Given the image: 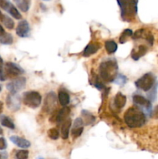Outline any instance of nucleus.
<instances>
[{"label": "nucleus", "mask_w": 158, "mask_h": 159, "mask_svg": "<svg viewBox=\"0 0 158 159\" xmlns=\"http://www.w3.org/2000/svg\"><path fill=\"white\" fill-rule=\"evenodd\" d=\"M124 121L128 127L137 128L145 124L147 121L145 113L136 107L129 108L124 113Z\"/></svg>", "instance_id": "obj_1"}, {"label": "nucleus", "mask_w": 158, "mask_h": 159, "mask_svg": "<svg viewBox=\"0 0 158 159\" xmlns=\"http://www.w3.org/2000/svg\"><path fill=\"white\" fill-rule=\"evenodd\" d=\"M118 64L114 59L102 61L99 68V72L100 77L104 82H112L117 77Z\"/></svg>", "instance_id": "obj_2"}, {"label": "nucleus", "mask_w": 158, "mask_h": 159, "mask_svg": "<svg viewBox=\"0 0 158 159\" xmlns=\"http://www.w3.org/2000/svg\"><path fill=\"white\" fill-rule=\"evenodd\" d=\"M121 10V17L124 21L132 22L137 14L138 0H116Z\"/></svg>", "instance_id": "obj_3"}, {"label": "nucleus", "mask_w": 158, "mask_h": 159, "mask_svg": "<svg viewBox=\"0 0 158 159\" xmlns=\"http://www.w3.org/2000/svg\"><path fill=\"white\" fill-rule=\"evenodd\" d=\"M23 102L24 105L32 109L38 108L42 102V96L38 92H26L23 95Z\"/></svg>", "instance_id": "obj_4"}, {"label": "nucleus", "mask_w": 158, "mask_h": 159, "mask_svg": "<svg viewBox=\"0 0 158 159\" xmlns=\"http://www.w3.org/2000/svg\"><path fill=\"white\" fill-rule=\"evenodd\" d=\"M156 78L152 73H146L135 82V85L139 89L144 92H149L153 88Z\"/></svg>", "instance_id": "obj_5"}, {"label": "nucleus", "mask_w": 158, "mask_h": 159, "mask_svg": "<svg viewBox=\"0 0 158 159\" xmlns=\"http://www.w3.org/2000/svg\"><path fill=\"white\" fill-rule=\"evenodd\" d=\"M24 73V70L13 62H6L4 67L5 77L6 78H18Z\"/></svg>", "instance_id": "obj_6"}, {"label": "nucleus", "mask_w": 158, "mask_h": 159, "mask_svg": "<svg viewBox=\"0 0 158 159\" xmlns=\"http://www.w3.org/2000/svg\"><path fill=\"white\" fill-rule=\"evenodd\" d=\"M133 103L135 104V107L140 109L143 113L144 111L148 113H151V102L148 99L141 96V95L136 94L133 96Z\"/></svg>", "instance_id": "obj_7"}, {"label": "nucleus", "mask_w": 158, "mask_h": 159, "mask_svg": "<svg viewBox=\"0 0 158 159\" xmlns=\"http://www.w3.org/2000/svg\"><path fill=\"white\" fill-rule=\"evenodd\" d=\"M26 79L25 77H18L14 80L11 81L6 85V89L10 93V94L15 95L17 93L23 89L26 85Z\"/></svg>", "instance_id": "obj_8"}, {"label": "nucleus", "mask_w": 158, "mask_h": 159, "mask_svg": "<svg viewBox=\"0 0 158 159\" xmlns=\"http://www.w3.org/2000/svg\"><path fill=\"white\" fill-rule=\"evenodd\" d=\"M6 105L7 107L12 112H16L20 110L21 105V100L20 96L15 95L9 94L6 97Z\"/></svg>", "instance_id": "obj_9"}, {"label": "nucleus", "mask_w": 158, "mask_h": 159, "mask_svg": "<svg viewBox=\"0 0 158 159\" xmlns=\"http://www.w3.org/2000/svg\"><path fill=\"white\" fill-rule=\"evenodd\" d=\"M56 105V96L54 92H50L48 93L45 99L44 104H43V110L46 113L53 111Z\"/></svg>", "instance_id": "obj_10"}, {"label": "nucleus", "mask_w": 158, "mask_h": 159, "mask_svg": "<svg viewBox=\"0 0 158 159\" xmlns=\"http://www.w3.org/2000/svg\"><path fill=\"white\" fill-rule=\"evenodd\" d=\"M84 125L85 124H84L82 118L77 117L74 121L72 130H71V135H72V138L74 139L78 138L81 135L82 132L84 130Z\"/></svg>", "instance_id": "obj_11"}, {"label": "nucleus", "mask_w": 158, "mask_h": 159, "mask_svg": "<svg viewBox=\"0 0 158 159\" xmlns=\"http://www.w3.org/2000/svg\"><path fill=\"white\" fill-rule=\"evenodd\" d=\"M29 25L26 20H21L16 27V34L20 37H27L29 34Z\"/></svg>", "instance_id": "obj_12"}, {"label": "nucleus", "mask_w": 158, "mask_h": 159, "mask_svg": "<svg viewBox=\"0 0 158 159\" xmlns=\"http://www.w3.org/2000/svg\"><path fill=\"white\" fill-rule=\"evenodd\" d=\"M101 48V45L97 43H90L89 44L87 45L84 49L82 55L84 57H89L92 54H95Z\"/></svg>", "instance_id": "obj_13"}, {"label": "nucleus", "mask_w": 158, "mask_h": 159, "mask_svg": "<svg viewBox=\"0 0 158 159\" xmlns=\"http://www.w3.org/2000/svg\"><path fill=\"white\" fill-rule=\"evenodd\" d=\"M70 113H71V109L68 107H64L61 110H59L56 116V121L57 124H63L67 119H68Z\"/></svg>", "instance_id": "obj_14"}, {"label": "nucleus", "mask_w": 158, "mask_h": 159, "mask_svg": "<svg viewBox=\"0 0 158 159\" xmlns=\"http://www.w3.org/2000/svg\"><path fill=\"white\" fill-rule=\"evenodd\" d=\"M10 141L15 144L18 147L21 148H28L30 147V142L28 140L25 139V138H20L18 136H12L10 137Z\"/></svg>", "instance_id": "obj_15"}, {"label": "nucleus", "mask_w": 158, "mask_h": 159, "mask_svg": "<svg viewBox=\"0 0 158 159\" xmlns=\"http://www.w3.org/2000/svg\"><path fill=\"white\" fill-rule=\"evenodd\" d=\"M125 103H126V97L125 96H124L122 93H121L120 92L117 93L115 96L114 99V106L116 109L120 110L121 109L125 107Z\"/></svg>", "instance_id": "obj_16"}, {"label": "nucleus", "mask_w": 158, "mask_h": 159, "mask_svg": "<svg viewBox=\"0 0 158 159\" xmlns=\"http://www.w3.org/2000/svg\"><path fill=\"white\" fill-rule=\"evenodd\" d=\"M71 127V120L70 118L67 119L61 125V138L63 139L66 140L68 138V136H69V131L70 128Z\"/></svg>", "instance_id": "obj_17"}, {"label": "nucleus", "mask_w": 158, "mask_h": 159, "mask_svg": "<svg viewBox=\"0 0 158 159\" xmlns=\"http://www.w3.org/2000/svg\"><path fill=\"white\" fill-rule=\"evenodd\" d=\"M147 52V48L145 45H139L138 47L137 51H135L133 50V52H132V58L135 61H137L141 57H143V55H145L146 53Z\"/></svg>", "instance_id": "obj_18"}, {"label": "nucleus", "mask_w": 158, "mask_h": 159, "mask_svg": "<svg viewBox=\"0 0 158 159\" xmlns=\"http://www.w3.org/2000/svg\"><path fill=\"white\" fill-rule=\"evenodd\" d=\"M81 116H83V122L85 125H90L94 123L95 121V117L92 113L88 112V110H83L81 111Z\"/></svg>", "instance_id": "obj_19"}, {"label": "nucleus", "mask_w": 158, "mask_h": 159, "mask_svg": "<svg viewBox=\"0 0 158 159\" xmlns=\"http://www.w3.org/2000/svg\"><path fill=\"white\" fill-rule=\"evenodd\" d=\"M17 7L23 12H26L30 7V0H13Z\"/></svg>", "instance_id": "obj_20"}, {"label": "nucleus", "mask_w": 158, "mask_h": 159, "mask_svg": "<svg viewBox=\"0 0 158 159\" xmlns=\"http://www.w3.org/2000/svg\"><path fill=\"white\" fill-rule=\"evenodd\" d=\"M58 99L62 107H67V105L70 102V96L68 93L62 90L59 91Z\"/></svg>", "instance_id": "obj_21"}, {"label": "nucleus", "mask_w": 158, "mask_h": 159, "mask_svg": "<svg viewBox=\"0 0 158 159\" xmlns=\"http://www.w3.org/2000/svg\"><path fill=\"white\" fill-rule=\"evenodd\" d=\"M0 123L3 127H6L7 128L11 129V130L15 129V124L9 116H5V115L0 116Z\"/></svg>", "instance_id": "obj_22"}, {"label": "nucleus", "mask_w": 158, "mask_h": 159, "mask_svg": "<svg viewBox=\"0 0 158 159\" xmlns=\"http://www.w3.org/2000/svg\"><path fill=\"white\" fill-rule=\"evenodd\" d=\"M105 48L108 54H114L117 51V43L114 40H107L105 43Z\"/></svg>", "instance_id": "obj_23"}, {"label": "nucleus", "mask_w": 158, "mask_h": 159, "mask_svg": "<svg viewBox=\"0 0 158 159\" xmlns=\"http://www.w3.org/2000/svg\"><path fill=\"white\" fill-rule=\"evenodd\" d=\"M1 23L9 30L13 29L14 26H15V23H14L13 20H12L10 17L8 16L7 15H5V14H3V16L2 18Z\"/></svg>", "instance_id": "obj_24"}, {"label": "nucleus", "mask_w": 158, "mask_h": 159, "mask_svg": "<svg viewBox=\"0 0 158 159\" xmlns=\"http://www.w3.org/2000/svg\"><path fill=\"white\" fill-rule=\"evenodd\" d=\"M0 43L5 45L12 44L13 43V37H12V34L5 33L2 36L0 37Z\"/></svg>", "instance_id": "obj_25"}, {"label": "nucleus", "mask_w": 158, "mask_h": 159, "mask_svg": "<svg viewBox=\"0 0 158 159\" xmlns=\"http://www.w3.org/2000/svg\"><path fill=\"white\" fill-rule=\"evenodd\" d=\"M132 35H133V31L130 29H125L119 37V43H125L129 39V37H131Z\"/></svg>", "instance_id": "obj_26"}, {"label": "nucleus", "mask_w": 158, "mask_h": 159, "mask_svg": "<svg viewBox=\"0 0 158 159\" xmlns=\"http://www.w3.org/2000/svg\"><path fill=\"white\" fill-rule=\"evenodd\" d=\"M13 7L14 6L9 0H0V8L4 9L5 11L8 12L9 13L10 12V11L12 10V9Z\"/></svg>", "instance_id": "obj_27"}, {"label": "nucleus", "mask_w": 158, "mask_h": 159, "mask_svg": "<svg viewBox=\"0 0 158 159\" xmlns=\"http://www.w3.org/2000/svg\"><path fill=\"white\" fill-rule=\"evenodd\" d=\"M47 135H48V137L50 138V139L57 140V139H58L59 137H60V133H59V131L57 129L50 128V130H48Z\"/></svg>", "instance_id": "obj_28"}, {"label": "nucleus", "mask_w": 158, "mask_h": 159, "mask_svg": "<svg viewBox=\"0 0 158 159\" xmlns=\"http://www.w3.org/2000/svg\"><path fill=\"white\" fill-rule=\"evenodd\" d=\"M15 159H27L29 157V152L27 150H20L15 153Z\"/></svg>", "instance_id": "obj_29"}, {"label": "nucleus", "mask_w": 158, "mask_h": 159, "mask_svg": "<svg viewBox=\"0 0 158 159\" xmlns=\"http://www.w3.org/2000/svg\"><path fill=\"white\" fill-rule=\"evenodd\" d=\"M126 82L127 78L125 75H117V77H116V79L114 81L115 83L118 84L119 85H124L126 83Z\"/></svg>", "instance_id": "obj_30"}, {"label": "nucleus", "mask_w": 158, "mask_h": 159, "mask_svg": "<svg viewBox=\"0 0 158 159\" xmlns=\"http://www.w3.org/2000/svg\"><path fill=\"white\" fill-rule=\"evenodd\" d=\"M5 80H6V77L4 74V63H3L2 58L0 57V81Z\"/></svg>", "instance_id": "obj_31"}, {"label": "nucleus", "mask_w": 158, "mask_h": 159, "mask_svg": "<svg viewBox=\"0 0 158 159\" xmlns=\"http://www.w3.org/2000/svg\"><path fill=\"white\" fill-rule=\"evenodd\" d=\"M7 148V143L4 138H0V150H5Z\"/></svg>", "instance_id": "obj_32"}, {"label": "nucleus", "mask_w": 158, "mask_h": 159, "mask_svg": "<svg viewBox=\"0 0 158 159\" xmlns=\"http://www.w3.org/2000/svg\"><path fill=\"white\" fill-rule=\"evenodd\" d=\"M153 115L155 118H157L158 119V105L155 107L154 110H153Z\"/></svg>", "instance_id": "obj_33"}, {"label": "nucleus", "mask_w": 158, "mask_h": 159, "mask_svg": "<svg viewBox=\"0 0 158 159\" xmlns=\"http://www.w3.org/2000/svg\"><path fill=\"white\" fill-rule=\"evenodd\" d=\"M6 32H5V30H4V28L2 26V25H0V37H1V36H2Z\"/></svg>", "instance_id": "obj_34"}, {"label": "nucleus", "mask_w": 158, "mask_h": 159, "mask_svg": "<svg viewBox=\"0 0 158 159\" xmlns=\"http://www.w3.org/2000/svg\"><path fill=\"white\" fill-rule=\"evenodd\" d=\"M2 110H3V102L0 101V113L2 112Z\"/></svg>", "instance_id": "obj_35"}, {"label": "nucleus", "mask_w": 158, "mask_h": 159, "mask_svg": "<svg viewBox=\"0 0 158 159\" xmlns=\"http://www.w3.org/2000/svg\"><path fill=\"white\" fill-rule=\"evenodd\" d=\"M2 16H3V14L2 13V12H1V11H0V22H1L2 18Z\"/></svg>", "instance_id": "obj_36"}, {"label": "nucleus", "mask_w": 158, "mask_h": 159, "mask_svg": "<svg viewBox=\"0 0 158 159\" xmlns=\"http://www.w3.org/2000/svg\"><path fill=\"white\" fill-rule=\"evenodd\" d=\"M2 134V128L0 127V134Z\"/></svg>", "instance_id": "obj_37"}, {"label": "nucleus", "mask_w": 158, "mask_h": 159, "mask_svg": "<svg viewBox=\"0 0 158 159\" xmlns=\"http://www.w3.org/2000/svg\"><path fill=\"white\" fill-rule=\"evenodd\" d=\"M37 159H44L43 158H42V157H38Z\"/></svg>", "instance_id": "obj_38"}, {"label": "nucleus", "mask_w": 158, "mask_h": 159, "mask_svg": "<svg viewBox=\"0 0 158 159\" xmlns=\"http://www.w3.org/2000/svg\"><path fill=\"white\" fill-rule=\"evenodd\" d=\"M1 91H2V85H0V93H1Z\"/></svg>", "instance_id": "obj_39"}, {"label": "nucleus", "mask_w": 158, "mask_h": 159, "mask_svg": "<svg viewBox=\"0 0 158 159\" xmlns=\"http://www.w3.org/2000/svg\"><path fill=\"white\" fill-rule=\"evenodd\" d=\"M43 1H50V0H43Z\"/></svg>", "instance_id": "obj_40"}, {"label": "nucleus", "mask_w": 158, "mask_h": 159, "mask_svg": "<svg viewBox=\"0 0 158 159\" xmlns=\"http://www.w3.org/2000/svg\"><path fill=\"white\" fill-rule=\"evenodd\" d=\"M0 158H1V155H0Z\"/></svg>", "instance_id": "obj_41"}]
</instances>
